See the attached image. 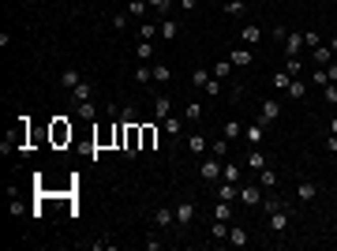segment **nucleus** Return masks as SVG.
<instances>
[{
  "mask_svg": "<svg viewBox=\"0 0 337 251\" xmlns=\"http://www.w3.org/2000/svg\"><path fill=\"white\" fill-rule=\"evenodd\" d=\"M169 109H172L169 94H158V98H154V117H158V120H165V117H169Z\"/></svg>",
  "mask_w": 337,
  "mask_h": 251,
  "instance_id": "14",
  "label": "nucleus"
},
{
  "mask_svg": "<svg viewBox=\"0 0 337 251\" xmlns=\"http://www.w3.org/2000/svg\"><path fill=\"white\" fill-rule=\"evenodd\" d=\"M311 60L319 64V67L333 64V49H330V45H315V49H311Z\"/></svg>",
  "mask_w": 337,
  "mask_h": 251,
  "instance_id": "9",
  "label": "nucleus"
},
{
  "mask_svg": "<svg viewBox=\"0 0 337 251\" xmlns=\"http://www.w3.org/2000/svg\"><path fill=\"white\" fill-rule=\"evenodd\" d=\"M229 229H233L229 221H217L214 218V240H229Z\"/></svg>",
  "mask_w": 337,
  "mask_h": 251,
  "instance_id": "39",
  "label": "nucleus"
},
{
  "mask_svg": "<svg viewBox=\"0 0 337 251\" xmlns=\"http://www.w3.org/2000/svg\"><path fill=\"white\" fill-rule=\"evenodd\" d=\"M188 150H191V154H206V135H191V139H188Z\"/></svg>",
  "mask_w": 337,
  "mask_h": 251,
  "instance_id": "31",
  "label": "nucleus"
},
{
  "mask_svg": "<svg viewBox=\"0 0 337 251\" xmlns=\"http://www.w3.org/2000/svg\"><path fill=\"white\" fill-rule=\"evenodd\" d=\"M113 26H117V30H120V26H128V12H117V15H113Z\"/></svg>",
  "mask_w": 337,
  "mask_h": 251,
  "instance_id": "48",
  "label": "nucleus"
},
{
  "mask_svg": "<svg viewBox=\"0 0 337 251\" xmlns=\"http://www.w3.org/2000/svg\"><path fill=\"white\" fill-rule=\"evenodd\" d=\"M326 75H330V83H337V64H326Z\"/></svg>",
  "mask_w": 337,
  "mask_h": 251,
  "instance_id": "51",
  "label": "nucleus"
},
{
  "mask_svg": "<svg viewBox=\"0 0 337 251\" xmlns=\"http://www.w3.org/2000/svg\"><path fill=\"white\" fill-rule=\"evenodd\" d=\"M229 60H233V67H251L255 56H251V49H247V45H240V49L229 53Z\"/></svg>",
  "mask_w": 337,
  "mask_h": 251,
  "instance_id": "7",
  "label": "nucleus"
},
{
  "mask_svg": "<svg viewBox=\"0 0 337 251\" xmlns=\"http://www.w3.org/2000/svg\"><path fill=\"white\" fill-rule=\"evenodd\" d=\"M221 135H225V139L233 142V139H240V135H244V124H240V120H225V128H221Z\"/></svg>",
  "mask_w": 337,
  "mask_h": 251,
  "instance_id": "19",
  "label": "nucleus"
},
{
  "mask_svg": "<svg viewBox=\"0 0 337 251\" xmlns=\"http://www.w3.org/2000/svg\"><path fill=\"white\" fill-rule=\"evenodd\" d=\"M333 236H337V221H333Z\"/></svg>",
  "mask_w": 337,
  "mask_h": 251,
  "instance_id": "55",
  "label": "nucleus"
},
{
  "mask_svg": "<svg viewBox=\"0 0 337 251\" xmlns=\"http://www.w3.org/2000/svg\"><path fill=\"white\" fill-rule=\"evenodd\" d=\"M258 188H263V191H270V188H277V172L274 169H263V172H258Z\"/></svg>",
  "mask_w": 337,
  "mask_h": 251,
  "instance_id": "20",
  "label": "nucleus"
},
{
  "mask_svg": "<svg viewBox=\"0 0 337 251\" xmlns=\"http://www.w3.org/2000/svg\"><path fill=\"white\" fill-rule=\"evenodd\" d=\"M161 30L154 23H139V42H154V38H158Z\"/></svg>",
  "mask_w": 337,
  "mask_h": 251,
  "instance_id": "27",
  "label": "nucleus"
},
{
  "mask_svg": "<svg viewBox=\"0 0 337 251\" xmlns=\"http://www.w3.org/2000/svg\"><path fill=\"white\" fill-rule=\"evenodd\" d=\"M150 12V0H128V15H135V19H142Z\"/></svg>",
  "mask_w": 337,
  "mask_h": 251,
  "instance_id": "22",
  "label": "nucleus"
},
{
  "mask_svg": "<svg viewBox=\"0 0 337 251\" xmlns=\"http://www.w3.org/2000/svg\"><path fill=\"white\" fill-rule=\"evenodd\" d=\"M199 176L202 180H221V158H206L199 165Z\"/></svg>",
  "mask_w": 337,
  "mask_h": 251,
  "instance_id": "6",
  "label": "nucleus"
},
{
  "mask_svg": "<svg viewBox=\"0 0 337 251\" xmlns=\"http://www.w3.org/2000/svg\"><path fill=\"white\" fill-rule=\"evenodd\" d=\"M304 53V30H288L285 34V56H300Z\"/></svg>",
  "mask_w": 337,
  "mask_h": 251,
  "instance_id": "4",
  "label": "nucleus"
},
{
  "mask_svg": "<svg viewBox=\"0 0 337 251\" xmlns=\"http://www.w3.org/2000/svg\"><path fill=\"white\" fill-rule=\"evenodd\" d=\"M300 67H304V60H300V56H285V71L292 75V79H300Z\"/></svg>",
  "mask_w": 337,
  "mask_h": 251,
  "instance_id": "28",
  "label": "nucleus"
},
{
  "mask_svg": "<svg viewBox=\"0 0 337 251\" xmlns=\"http://www.w3.org/2000/svg\"><path fill=\"white\" fill-rule=\"evenodd\" d=\"M195 221V202H180L176 206V225H191Z\"/></svg>",
  "mask_w": 337,
  "mask_h": 251,
  "instance_id": "11",
  "label": "nucleus"
},
{
  "mask_svg": "<svg viewBox=\"0 0 337 251\" xmlns=\"http://www.w3.org/2000/svg\"><path fill=\"white\" fill-rule=\"evenodd\" d=\"M240 176H244V169H240L236 161H221V180H229V184H240Z\"/></svg>",
  "mask_w": 337,
  "mask_h": 251,
  "instance_id": "8",
  "label": "nucleus"
},
{
  "mask_svg": "<svg viewBox=\"0 0 337 251\" xmlns=\"http://www.w3.org/2000/svg\"><path fill=\"white\" fill-rule=\"evenodd\" d=\"M296 195H300V202H315V199H319V184H311V180H304V184L296 188Z\"/></svg>",
  "mask_w": 337,
  "mask_h": 251,
  "instance_id": "13",
  "label": "nucleus"
},
{
  "mask_svg": "<svg viewBox=\"0 0 337 251\" xmlns=\"http://www.w3.org/2000/svg\"><path fill=\"white\" fill-rule=\"evenodd\" d=\"M304 45H307V49H315V45H322V34H319V30H304Z\"/></svg>",
  "mask_w": 337,
  "mask_h": 251,
  "instance_id": "41",
  "label": "nucleus"
},
{
  "mask_svg": "<svg viewBox=\"0 0 337 251\" xmlns=\"http://www.w3.org/2000/svg\"><path fill=\"white\" fill-rule=\"evenodd\" d=\"M244 139H247V147H263V139H266V124H263V120L247 124V128H244Z\"/></svg>",
  "mask_w": 337,
  "mask_h": 251,
  "instance_id": "1",
  "label": "nucleus"
},
{
  "mask_svg": "<svg viewBox=\"0 0 337 251\" xmlns=\"http://www.w3.org/2000/svg\"><path fill=\"white\" fill-rule=\"evenodd\" d=\"M240 42H244L247 49L258 45V42H263V26H244V30H240Z\"/></svg>",
  "mask_w": 337,
  "mask_h": 251,
  "instance_id": "10",
  "label": "nucleus"
},
{
  "mask_svg": "<svg viewBox=\"0 0 337 251\" xmlns=\"http://www.w3.org/2000/svg\"><path fill=\"white\" fill-rule=\"evenodd\" d=\"M202 113H206V109H202L199 101H188V109H184V120H202Z\"/></svg>",
  "mask_w": 337,
  "mask_h": 251,
  "instance_id": "36",
  "label": "nucleus"
},
{
  "mask_svg": "<svg viewBox=\"0 0 337 251\" xmlns=\"http://www.w3.org/2000/svg\"><path fill=\"white\" fill-rule=\"evenodd\" d=\"M139 131H142V150H154V142H158V131H154L150 124H146V128H139Z\"/></svg>",
  "mask_w": 337,
  "mask_h": 251,
  "instance_id": "35",
  "label": "nucleus"
},
{
  "mask_svg": "<svg viewBox=\"0 0 337 251\" xmlns=\"http://www.w3.org/2000/svg\"><path fill=\"white\" fill-rule=\"evenodd\" d=\"M225 244H233V247H244V244H247V233H244L240 225H233V229H229V240H225Z\"/></svg>",
  "mask_w": 337,
  "mask_h": 251,
  "instance_id": "25",
  "label": "nucleus"
},
{
  "mask_svg": "<svg viewBox=\"0 0 337 251\" xmlns=\"http://www.w3.org/2000/svg\"><path fill=\"white\" fill-rule=\"evenodd\" d=\"M169 4H172V0H150V12H158L161 19H165L169 15Z\"/></svg>",
  "mask_w": 337,
  "mask_h": 251,
  "instance_id": "43",
  "label": "nucleus"
},
{
  "mask_svg": "<svg viewBox=\"0 0 337 251\" xmlns=\"http://www.w3.org/2000/svg\"><path fill=\"white\" fill-rule=\"evenodd\" d=\"M244 12H247L244 0H225V15H244Z\"/></svg>",
  "mask_w": 337,
  "mask_h": 251,
  "instance_id": "37",
  "label": "nucleus"
},
{
  "mask_svg": "<svg viewBox=\"0 0 337 251\" xmlns=\"http://www.w3.org/2000/svg\"><path fill=\"white\" fill-rule=\"evenodd\" d=\"M247 169H255V172L266 169V154L258 150V147H251V154H247Z\"/></svg>",
  "mask_w": 337,
  "mask_h": 251,
  "instance_id": "17",
  "label": "nucleus"
},
{
  "mask_svg": "<svg viewBox=\"0 0 337 251\" xmlns=\"http://www.w3.org/2000/svg\"><path fill=\"white\" fill-rule=\"evenodd\" d=\"M330 135H337V117H333V120H330Z\"/></svg>",
  "mask_w": 337,
  "mask_h": 251,
  "instance_id": "54",
  "label": "nucleus"
},
{
  "mask_svg": "<svg viewBox=\"0 0 337 251\" xmlns=\"http://www.w3.org/2000/svg\"><path fill=\"white\" fill-rule=\"evenodd\" d=\"M214 218H217V221H233V206H229L225 199H217V210H214Z\"/></svg>",
  "mask_w": 337,
  "mask_h": 251,
  "instance_id": "33",
  "label": "nucleus"
},
{
  "mask_svg": "<svg viewBox=\"0 0 337 251\" xmlns=\"http://www.w3.org/2000/svg\"><path fill=\"white\" fill-rule=\"evenodd\" d=\"M322 98H326V105H337V83H326L322 86Z\"/></svg>",
  "mask_w": 337,
  "mask_h": 251,
  "instance_id": "42",
  "label": "nucleus"
},
{
  "mask_svg": "<svg viewBox=\"0 0 337 251\" xmlns=\"http://www.w3.org/2000/svg\"><path fill=\"white\" fill-rule=\"evenodd\" d=\"M285 94H288V98H292V101H300L304 94H307V86H304L300 79H292V83H288V90H285Z\"/></svg>",
  "mask_w": 337,
  "mask_h": 251,
  "instance_id": "30",
  "label": "nucleus"
},
{
  "mask_svg": "<svg viewBox=\"0 0 337 251\" xmlns=\"http://www.w3.org/2000/svg\"><path fill=\"white\" fill-rule=\"evenodd\" d=\"M240 202L244 206H258L263 202V188L258 184H240Z\"/></svg>",
  "mask_w": 337,
  "mask_h": 251,
  "instance_id": "3",
  "label": "nucleus"
},
{
  "mask_svg": "<svg viewBox=\"0 0 337 251\" xmlns=\"http://www.w3.org/2000/svg\"><path fill=\"white\" fill-rule=\"evenodd\" d=\"M270 229H274L277 236L288 233V210H285V206H274V210H270Z\"/></svg>",
  "mask_w": 337,
  "mask_h": 251,
  "instance_id": "2",
  "label": "nucleus"
},
{
  "mask_svg": "<svg viewBox=\"0 0 337 251\" xmlns=\"http://www.w3.org/2000/svg\"><path fill=\"white\" fill-rule=\"evenodd\" d=\"M75 113H79L83 120H94V117H98V105H94V101H75Z\"/></svg>",
  "mask_w": 337,
  "mask_h": 251,
  "instance_id": "21",
  "label": "nucleus"
},
{
  "mask_svg": "<svg viewBox=\"0 0 337 251\" xmlns=\"http://www.w3.org/2000/svg\"><path fill=\"white\" fill-rule=\"evenodd\" d=\"M154 83H158V86H169V83H172V67L158 60V64H154Z\"/></svg>",
  "mask_w": 337,
  "mask_h": 251,
  "instance_id": "12",
  "label": "nucleus"
},
{
  "mask_svg": "<svg viewBox=\"0 0 337 251\" xmlns=\"http://www.w3.org/2000/svg\"><path fill=\"white\" fill-rule=\"evenodd\" d=\"M240 195V184H229V180H221L217 184V199H225V202H233Z\"/></svg>",
  "mask_w": 337,
  "mask_h": 251,
  "instance_id": "18",
  "label": "nucleus"
},
{
  "mask_svg": "<svg viewBox=\"0 0 337 251\" xmlns=\"http://www.w3.org/2000/svg\"><path fill=\"white\" fill-rule=\"evenodd\" d=\"M229 75H233V60L225 56V60H217V64H214V79H221V83H225Z\"/></svg>",
  "mask_w": 337,
  "mask_h": 251,
  "instance_id": "23",
  "label": "nucleus"
},
{
  "mask_svg": "<svg viewBox=\"0 0 337 251\" xmlns=\"http://www.w3.org/2000/svg\"><path fill=\"white\" fill-rule=\"evenodd\" d=\"M135 83H154V64H139V67H135Z\"/></svg>",
  "mask_w": 337,
  "mask_h": 251,
  "instance_id": "24",
  "label": "nucleus"
},
{
  "mask_svg": "<svg viewBox=\"0 0 337 251\" xmlns=\"http://www.w3.org/2000/svg\"><path fill=\"white\" fill-rule=\"evenodd\" d=\"M120 120H124V124H135V109H131V105H128V109L120 113Z\"/></svg>",
  "mask_w": 337,
  "mask_h": 251,
  "instance_id": "49",
  "label": "nucleus"
},
{
  "mask_svg": "<svg viewBox=\"0 0 337 251\" xmlns=\"http://www.w3.org/2000/svg\"><path fill=\"white\" fill-rule=\"evenodd\" d=\"M90 94H94V86H90V83H79V86L71 90V98H75V101H90Z\"/></svg>",
  "mask_w": 337,
  "mask_h": 251,
  "instance_id": "29",
  "label": "nucleus"
},
{
  "mask_svg": "<svg viewBox=\"0 0 337 251\" xmlns=\"http://www.w3.org/2000/svg\"><path fill=\"white\" fill-rule=\"evenodd\" d=\"M60 83L67 86V90H75V86H79V83H83V75H79V71H75V67H67V71L60 75Z\"/></svg>",
  "mask_w": 337,
  "mask_h": 251,
  "instance_id": "26",
  "label": "nucleus"
},
{
  "mask_svg": "<svg viewBox=\"0 0 337 251\" xmlns=\"http://www.w3.org/2000/svg\"><path fill=\"white\" fill-rule=\"evenodd\" d=\"M154 221H158V229H169L172 221H176V210H165V206H158V210H154Z\"/></svg>",
  "mask_w": 337,
  "mask_h": 251,
  "instance_id": "16",
  "label": "nucleus"
},
{
  "mask_svg": "<svg viewBox=\"0 0 337 251\" xmlns=\"http://www.w3.org/2000/svg\"><path fill=\"white\" fill-rule=\"evenodd\" d=\"M180 128H184V124H180V120H169V117H165V131L172 135V139H176V135H180Z\"/></svg>",
  "mask_w": 337,
  "mask_h": 251,
  "instance_id": "47",
  "label": "nucleus"
},
{
  "mask_svg": "<svg viewBox=\"0 0 337 251\" xmlns=\"http://www.w3.org/2000/svg\"><path fill=\"white\" fill-rule=\"evenodd\" d=\"M202 94H206V98H217V94H221V79H214V75H210V83L202 86Z\"/></svg>",
  "mask_w": 337,
  "mask_h": 251,
  "instance_id": "40",
  "label": "nucleus"
},
{
  "mask_svg": "<svg viewBox=\"0 0 337 251\" xmlns=\"http://www.w3.org/2000/svg\"><path fill=\"white\" fill-rule=\"evenodd\" d=\"M288 83H292V75H288L285 67H281V71H274V86H277V90H288Z\"/></svg>",
  "mask_w": 337,
  "mask_h": 251,
  "instance_id": "38",
  "label": "nucleus"
},
{
  "mask_svg": "<svg viewBox=\"0 0 337 251\" xmlns=\"http://www.w3.org/2000/svg\"><path fill=\"white\" fill-rule=\"evenodd\" d=\"M135 56L139 60H154V42H139L135 45Z\"/></svg>",
  "mask_w": 337,
  "mask_h": 251,
  "instance_id": "34",
  "label": "nucleus"
},
{
  "mask_svg": "<svg viewBox=\"0 0 337 251\" xmlns=\"http://www.w3.org/2000/svg\"><path fill=\"white\" fill-rule=\"evenodd\" d=\"M277 117H281V105H277L274 98H266L263 105H258V120H263V124H274Z\"/></svg>",
  "mask_w": 337,
  "mask_h": 251,
  "instance_id": "5",
  "label": "nucleus"
},
{
  "mask_svg": "<svg viewBox=\"0 0 337 251\" xmlns=\"http://www.w3.org/2000/svg\"><path fill=\"white\" fill-rule=\"evenodd\" d=\"M195 4L199 0H180V12H195Z\"/></svg>",
  "mask_w": 337,
  "mask_h": 251,
  "instance_id": "50",
  "label": "nucleus"
},
{
  "mask_svg": "<svg viewBox=\"0 0 337 251\" xmlns=\"http://www.w3.org/2000/svg\"><path fill=\"white\" fill-rule=\"evenodd\" d=\"M311 83H315V86H326V83H330V75H326V67H319V71L311 75Z\"/></svg>",
  "mask_w": 337,
  "mask_h": 251,
  "instance_id": "46",
  "label": "nucleus"
},
{
  "mask_svg": "<svg viewBox=\"0 0 337 251\" xmlns=\"http://www.w3.org/2000/svg\"><path fill=\"white\" fill-rule=\"evenodd\" d=\"M53 139H56V142L71 139V128H64V124H56V128H53Z\"/></svg>",
  "mask_w": 337,
  "mask_h": 251,
  "instance_id": "44",
  "label": "nucleus"
},
{
  "mask_svg": "<svg viewBox=\"0 0 337 251\" xmlns=\"http://www.w3.org/2000/svg\"><path fill=\"white\" fill-rule=\"evenodd\" d=\"M158 30H161V38H165V42H172V38H176L180 34V23H176V19H161V26H158Z\"/></svg>",
  "mask_w": 337,
  "mask_h": 251,
  "instance_id": "15",
  "label": "nucleus"
},
{
  "mask_svg": "<svg viewBox=\"0 0 337 251\" xmlns=\"http://www.w3.org/2000/svg\"><path fill=\"white\" fill-rule=\"evenodd\" d=\"M326 150H337V135H326Z\"/></svg>",
  "mask_w": 337,
  "mask_h": 251,
  "instance_id": "52",
  "label": "nucleus"
},
{
  "mask_svg": "<svg viewBox=\"0 0 337 251\" xmlns=\"http://www.w3.org/2000/svg\"><path fill=\"white\" fill-rule=\"evenodd\" d=\"M214 154H217V158H225V154H229V139H225V135L214 139Z\"/></svg>",
  "mask_w": 337,
  "mask_h": 251,
  "instance_id": "45",
  "label": "nucleus"
},
{
  "mask_svg": "<svg viewBox=\"0 0 337 251\" xmlns=\"http://www.w3.org/2000/svg\"><path fill=\"white\" fill-rule=\"evenodd\" d=\"M210 75H214V71H206V67H195V75H191V86H199V90H202V86L210 83Z\"/></svg>",
  "mask_w": 337,
  "mask_h": 251,
  "instance_id": "32",
  "label": "nucleus"
},
{
  "mask_svg": "<svg viewBox=\"0 0 337 251\" xmlns=\"http://www.w3.org/2000/svg\"><path fill=\"white\" fill-rule=\"evenodd\" d=\"M326 45H330V49H333V56H337V34L330 38V42H326Z\"/></svg>",
  "mask_w": 337,
  "mask_h": 251,
  "instance_id": "53",
  "label": "nucleus"
}]
</instances>
